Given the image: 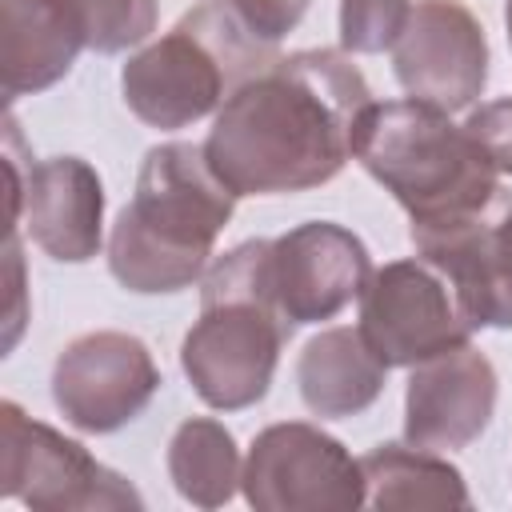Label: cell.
<instances>
[{
    "label": "cell",
    "mask_w": 512,
    "mask_h": 512,
    "mask_svg": "<svg viewBox=\"0 0 512 512\" xmlns=\"http://www.w3.org/2000/svg\"><path fill=\"white\" fill-rule=\"evenodd\" d=\"M236 200L212 172L204 144L168 140L148 148L132 204L108 232V272L136 296L192 288L208 272Z\"/></svg>",
    "instance_id": "3957f363"
},
{
    "label": "cell",
    "mask_w": 512,
    "mask_h": 512,
    "mask_svg": "<svg viewBox=\"0 0 512 512\" xmlns=\"http://www.w3.org/2000/svg\"><path fill=\"white\" fill-rule=\"evenodd\" d=\"M464 128L480 144V152L492 160V168L500 176H512V96L472 108Z\"/></svg>",
    "instance_id": "44dd1931"
},
{
    "label": "cell",
    "mask_w": 512,
    "mask_h": 512,
    "mask_svg": "<svg viewBox=\"0 0 512 512\" xmlns=\"http://www.w3.org/2000/svg\"><path fill=\"white\" fill-rule=\"evenodd\" d=\"M368 508H468L472 496L456 464L416 444H376L360 456Z\"/></svg>",
    "instance_id": "e0dca14e"
},
{
    "label": "cell",
    "mask_w": 512,
    "mask_h": 512,
    "mask_svg": "<svg viewBox=\"0 0 512 512\" xmlns=\"http://www.w3.org/2000/svg\"><path fill=\"white\" fill-rule=\"evenodd\" d=\"M168 476L188 504L224 508L244 480L236 436L212 416L184 420L168 440Z\"/></svg>",
    "instance_id": "ac0fdd59"
},
{
    "label": "cell",
    "mask_w": 512,
    "mask_h": 512,
    "mask_svg": "<svg viewBox=\"0 0 512 512\" xmlns=\"http://www.w3.org/2000/svg\"><path fill=\"white\" fill-rule=\"evenodd\" d=\"M496 412V368L468 340L436 352L408 372L404 440L428 452H456L480 440Z\"/></svg>",
    "instance_id": "7c38bea8"
},
{
    "label": "cell",
    "mask_w": 512,
    "mask_h": 512,
    "mask_svg": "<svg viewBox=\"0 0 512 512\" xmlns=\"http://www.w3.org/2000/svg\"><path fill=\"white\" fill-rule=\"evenodd\" d=\"M292 328L272 292V240H244L200 276V320L180 344V368L208 408H252L268 396Z\"/></svg>",
    "instance_id": "277c9868"
},
{
    "label": "cell",
    "mask_w": 512,
    "mask_h": 512,
    "mask_svg": "<svg viewBox=\"0 0 512 512\" xmlns=\"http://www.w3.org/2000/svg\"><path fill=\"white\" fill-rule=\"evenodd\" d=\"M160 392V368L140 336L84 332L52 364V404L60 416L92 436L132 424Z\"/></svg>",
    "instance_id": "9c48e42d"
},
{
    "label": "cell",
    "mask_w": 512,
    "mask_h": 512,
    "mask_svg": "<svg viewBox=\"0 0 512 512\" xmlns=\"http://www.w3.org/2000/svg\"><path fill=\"white\" fill-rule=\"evenodd\" d=\"M240 488L260 512H348L364 504L360 460L308 420L256 432Z\"/></svg>",
    "instance_id": "ba28073f"
},
{
    "label": "cell",
    "mask_w": 512,
    "mask_h": 512,
    "mask_svg": "<svg viewBox=\"0 0 512 512\" xmlns=\"http://www.w3.org/2000/svg\"><path fill=\"white\" fill-rule=\"evenodd\" d=\"M352 156L408 212L412 240L460 232L508 208L500 172L468 128L412 96L384 104L372 100L360 116Z\"/></svg>",
    "instance_id": "7a4b0ae2"
},
{
    "label": "cell",
    "mask_w": 512,
    "mask_h": 512,
    "mask_svg": "<svg viewBox=\"0 0 512 512\" xmlns=\"http://www.w3.org/2000/svg\"><path fill=\"white\" fill-rule=\"evenodd\" d=\"M384 380L388 364L368 348L360 328H324L304 344L296 360L300 400L320 420L360 416L380 400Z\"/></svg>",
    "instance_id": "2e32d148"
},
{
    "label": "cell",
    "mask_w": 512,
    "mask_h": 512,
    "mask_svg": "<svg viewBox=\"0 0 512 512\" xmlns=\"http://www.w3.org/2000/svg\"><path fill=\"white\" fill-rule=\"evenodd\" d=\"M368 104L372 88L348 52H292L220 104L204 156L236 196L308 192L352 160Z\"/></svg>",
    "instance_id": "6da1fadb"
},
{
    "label": "cell",
    "mask_w": 512,
    "mask_h": 512,
    "mask_svg": "<svg viewBox=\"0 0 512 512\" xmlns=\"http://www.w3.org/2000/svg\"><path fill=\"white\" fill-rule=\"evenodd\" d=\"M20 220L52 260H92L104 240V184L96 168L80 156L28 160Z\"/></svg>",
    "instance_id": "4fadbf2b"
},
{
    "label": "cell",
    "mask_w": 512,
    "mask_h": 512,
    "mask_svg": "<svg viewBox=\"0 0 512 512\" xmlns=\"http://www.w3.org/2000/svg\"><path fill=\"white\" fill-rule=\"evenodd\" d=\"M400 88L440 112H464L488 84V40L460 0H416L392 44Z\"/></svg>",
    "instance_id": "30bf717a"
},
{
    "label": "cell",
    "mask_w": 512,
    "mask_h": 512,
    "mask_svg": "<svg viewBox=\"0 0 512 512\" xmlns=\"http://www.w3.org/2000/svg\"><path fill=\"white\" fill-rule=\"evenodd\" d=\"M236 16L248 24L252 36L280 44L308 12V0H232Z\"/></svg>",
    "instance_id": "7402d4cb"
},
{
    "label": "cell",
    "mask_w": 512,
    "mask_h": 512,
    "mask_svg": "<svg viewBox=\"0 0 512 512\" xmlns=\"http://www.w3.org/2000/svg\"><path fill=\"white\" fill-rule=\"evenodd\" d=\"M84 48V20L68 0H4L0 88L8 100L60 84Z\"/></svg>",
    "instance_id": "9a60e30c"
},
{
    "label": "cell",
    "mask_w": 512,
    "mask_h": 512,
    "mask_svg": "<svg viewBox=\"0 0 512 512\" xmlns=\"http://www.w3.org/2000/svg\"><path fill=\"white\" fill-rule=\"evenodd\" d=\"M4 260H8V288H12V312H8V340L4 348L16 344L20 336V324H24V264H20V240H16V228H8V244H4Z\"/></svg>",
    "instance_id": "603a6c76"
},
{
    "label": "cell",
    "mask_w": 512,
    "mask_h": 512,
    "mask_svg": "<svg viewBox=\"0 0 512 512\" xmlns=\"http://www.w3.org/2000/svg\"><path fill=\"white\" fill-rule=\"evenodd\" d=\"M412 0H340V52L376 56L392 52L404 32Z\"/></svg>",
    "instance_id": "ffe728a7"
},
{
    "label": "cell",
    "mask_w": 512,
    "mask_h": 512,
    "mask_svg": "<svg viewBox=\"0 0 512 512\" xmlns=\"http://www.w3.org/2000/svg\"><path fill=\"white\" fill-rule=\"evenodd\" d=\"M416 256L456 284L476 328H512V200L484 224L416 240Z\"/></svg>",
    "instance_id": "5bb4252c"
},
{
    "label": "cell",
    "mask_w": 512,
    "mask_h": 512,
    "mask_svg": "<svg viewBox=\"0 0 512 512\" xmlns=\"http://www.w3.org/2000/svg\"><path fill=\"white\" fill-rule=\"evenodd\" d=\"M276 44L248 32L232 0H200L160 40L144 44L120 68L128 112L160 132L188 128L276 64Z\"/></svg>",
    "instance_id": "5b68a950"
},
{
    "label": "cell",
    "mask_w": 512,
    "mask_h": 512,
    "mask_svg": "<svg viewBox=\"0 0 512 512\" xmlns=\"http://www.w3.org/2000/svg\"><path fill=\"white\" fill-rule=\"evenodd\" d=\"M504 24H508V44H512V0H504Z\"/></svg>",
    "instance_id": "cb8c5ba5"
},
{
    "label": "cell",
    "mask_w": 512,
    "mask_h": 512,
    "mask_svg": "<svg viewBox=\"0 0 512 512\" xmlns=\"http://www.w3.org/2000/svg\"><path fill=\"white\" fill-rule=\"evenodd\" d=\"M0 492L40 512L140 508V492L104 468L80 440L32 420L20 404H0Z\"/></svg>",
    "instance_id": "8992f818"
},
{
    "label": "cell",
    "mask_w": 512,
    "mask_h": 512,
    "mask_svg": "<svg viewBox=\"0 0 512 512\" xmlns=\"http://www.w3.org/2000/svg\"><path fill=\"white\" fill-rule=\"evenodd\" d=\"M372 276L364 240L332 220H308L272 240V292L292 324H320L360 300Z\"/></svg>",
    "instance_id": "8fae6325"
},
{
    "label": "cell",
    "mask_w": 512,
    "mask_h": 512,
    "mask_svg": "<svg viewBox=\"0 0 512 512\" xmlns=\"http://www.w3.org/2000/svg\"><path fill=\"white\" fill-rule=\"evenodd\" d=\"M356 328L388 368H412L436 352L468 344L476 332L456 284L424 256L372 268L360 292Z\"/></svg>",
    "instance_id": "52a82bcc"
},
{
    "label": "cell",
    "mask_w": 512,
    "mask_h": 512,
    "mask_svg": "<svg viewBox=\"0 0 512 512\" xmlns=\"http://www.w3.org/2000/svg\"><path fill=\"white\" fill-rule=\"evenodd\" d=\"M68 4L80 12L88 48L100 56L128 52L144 44L148 32L156 28V0H68Z\"/></svg>",
    "instance_id": "d6986e66"
}]
</instances>
